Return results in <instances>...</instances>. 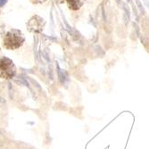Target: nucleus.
Returning <instances> with one entry per match:
<instances>
[{"mask_svg": "<svg viewBox=\"0 0 149 149\" xmlns=\"http://www.w3.org/2000/svg\"><path fill=\"white\" fill-rule=\"evenodd\" d=\"M66 1L68 3L70 9L74 10V11L79 9L84 4V0H66Z\"/></svg>", "mask_w": 149, "mask_h": 149, "instance_id": "obj_3", "label": "nucleus"}, {"mask_svg": "<svg viewBox=\"0 0 149 149\" xmlns=\"http://www.w3.org/2000/svg\"><path fill=\"white\" fill-rule=\"evenodd\" d=\"M16 68L13 61L7 57L0 58V78L12 79L15 75Z\"/></svg>", "mask_w": 149, "mask_h": 149, "instance_id": "obj_2", "label": "nucleus"}, {"mask_svg": "<svg viewBox=\"0 0 149 149\" xmlns=\"http://www.w3.org/2000/svg\"><path fill=\"white\" fill-rule=\"evenodd\" d=\"M7 2V0H0V6H4Z\"/></svg>", "mask_w": 149, "mask_h": 149, "instance_id": "obj_5", "label": "nucleus"}, {"mask_svg": "<svg viewBox=\"0 0 149 149\" xmlns=\"http://www.w3.org/2000/svg\"><path fill=\"white\" fill-rule=\"evenodd\" d=\"M46 1H47V0H31V2L32 4H36V5H38V4H42V3H44Z\"/></svg>", "mask_w": 149, "mask_h": 149, "instance_id": "obj_4", "label": "nucleus"}, {"mask_svg": "<svg viewBox=\"0 0 149 149\" xmlns=\"http://www.w3.org/2000/svg\"><path fill=\"white\" fill-rule=\"evenodd\" d=\"M24 42V38L19 31L13 30L6 33L4 38V46L10 50L19 48Z\"/></svg>", "mask_w": 149, "mask_h": 149, "instance_id": "obj_1", "label": "nucleus"}]
</instances>
